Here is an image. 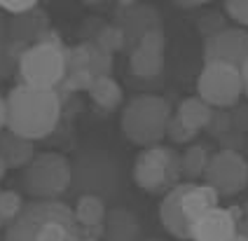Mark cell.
I'll use <instances>...</instances> for the list:
<instances>
[{"label":"cell","mask_w":248,"mask_h":241,"mask_svg":"<svg viewBox=\"0 0 248 241\" xmlns=\"http://www.w3.org/2000/svg\"><path fill=\"white\" fill-rule=\"evenodd\" d=\"M145 241H164V239H145Z\"/></svg>","instance_id":"45"},{"label":"cell","mask_w":248,"mask_h":241,"mask_svg":"<svg viewBox=\"0 0 248 241\" xmlns=\"http://www.w3.org/2000/svg\"><path fill=\"white\" fill-rule=\"evenodd\" d=\"M66 47H49V45H31L21 57L16 73L21 85L38 87V89H59L66 77Z\"/></svg>","instance_id":"7"},{"label":"cell","mask_w":248,"mask_h":241,"mask_svg":"<svg viewBox=\"0 0 248 241\" xmlns=\"http://www.w3.org/2000/svg\"><path fill=\"white\" fill-rule=\"evenodd\" d=\"M230 117H232V129H236V131H244V129L248 127V108L246 105H239L234 113H230Z\"/></svg>","instance_id":"34"},{"label":"cell","mask_w":248,"mask_h":241,"mask_svg":"<svg viewBox=\"0 0 248 241\" xmlns=\"http://www.w3.org/2000/svg\"><path fill=\"white\" fill-rule=\"evenodd\" d=\"M206 129L213 134V136H218V138H220L222 134L232 131V117H230V113H227V110H213L211 122H208Z\"/></svg>","instance_id":"32"},{"label":"cell","mask_w":248,"mask_h":241,"mask_svg":"<svg viewBox=\"0 0 248 241\" xmlns=\"http://www.w3.org/2000/svg\"><path fill=\"white\" fill-rule=\"evenodd\" d=\"M40 2L38 0H0V12L10 16H21V15H28L33 10H38Z\"/></svg>","instance_id":"31"},{"label":"cell","mask_w":248,"mask_h":241,"mask_svg":"<svg viewBox=\"0 0 248 241\" xmlns=\"http://www.w3.org/2000/svg\"><path fill=\"white\" fill-rule=\"evenodd\" d=\"M227 209H213L192 225V241H232L239 234Z\"/></svg>","instance_id":"14"},{"label":"cell","mask_w":248,"mask_h":241,"mask_svg":"<svg viewBox=\"0 0 248 241\" xmlns=\"http://www.w3.org/2000/svg\"><path fill=\"white\" fill-rule=\"evenodd\" d=\"M225 12H227V16H232L236 24L248 26V0H227Z\"/></svg>","instance_id":"33"},{"label":"cell","mask_w":248,"mask_h":241,"mask_svg":"<svg viewBox=\"0 0 248 241\" xmlns=\"http://www.w3.org/2000/svg\"><path fill=\"white\" fill-rule=\"evenodd\" d=\"M94 75L92 71H75V73H66V77H63V82L59 85L61 91H66V94H73V91H89L92 85H94Z\"/></svg>","instance_id":"26"},{"label":"cell","mask_w":248,"mask_h":241,"mask_svg":"<svg viewBox=\"0 0 248 241\" xmlns=\"http://www.w3.org/2000/svg\"><path fill=\"white\" fill-rule=\"evenodd\" d=\"M187 187H190V183L183 181V183L176 185L171 192H166L164 199H162V204H159V220H162L164 229L171 237L183 239V241L192 239V227H190V223H187L185 215H183V197H185Z\"/></svg>","instance_id":"13"},{"label":"cell","mask_w":248,"mask_h":241,"mask_svg":"<svg viewBox=\"0 0 248 241\" xmlns=\"http://www.w3.org/2000/svg\"><path fill=\"white\" fill-rule=\"evenodd\" d=\"M10 33H7V19L0 12V82L10 75L12 71V61H10Z\"/></svg>","instance_id":"30"},{"label":"cell","mask_w":248,"mask_h":241,"mask_svg":"<svg viewBox=\"0 0 248 241\" xmlns=\"http://www.w3.org/2000/svg\"><path fill=\"white\" fill-rule=\"evenodd\" d=\"M82 241H98V239H87V237H82Z\"/></svg>","instance_id":"44"},{"label":"cell","mask_w":248,"mask_h":241,"mask_svg":"<svg viewBox=\"0 0 248 241\" xmlns=\"http://www.w3.org/2000/svg\"><path fill=\"white\" fill-rule=\"evenodd\" d=\"M24 197L16 190H2L0 192V218L2 223H12L19 218V213L24 211Z\"/></svg>","instance_id":"25"},{"label":"cell","mask_w":248,"mask_h":241,"mask_svg":"<svg viewBox=\"0 0 248 241\" xmlns=\"http://www.w3.org/2000/svg\"><path fill=\"white\" fill-rule=\"evenodd\" d=\"M73 183V164L59 152L35 155L21 173V185L33 201H59Z\"/></svg>","instance_id":"4"},{"label":"cell","mask_w":248,"mask_h":241,"mask_svg":"<svg viewBox=\"0 0 248 241\" xmlns=\"http://www.w3.org/2000/svg\"><path fill=\"white\" fill-rule=\"evenodd\" d=\"M103 225H106L103 241H138V234H140L138 218L124 206L110 209Z\"/></svg>","instance_id":"17"},{"label":"cell","mask_w":248,"mask_h":241,"mask_svg":"<svg viewBox=\"0 0 248 241\" xmlns=\"http://www.w3.org/2000/svg\"><path fill=\"white\" fill-rule=\"evenodd\" d=\"M208 155L206 145H190L183 155H180V171H183V178L187 183H197L199 178H204L208 166Z\"/></svg>","instance_id":"22"},{"label":"cell","mask_w":248,"mask_h":241,"mask_svg":"<svg viewBox=\"0 0 248 241\" xmlns=\"http://www.w3.org/2000/svg\"><path fill=\"white\" fill-rule=\"evenodd\" d=\"M206 185L222 197H234L248 185V162L239 150H218L208 159Z\"/></svg>","instance_id":"9"},{"label":"cell","mask_w":248,"mask_h":241,"mask_svg":"<svg viewBox=\"0 0 248 241\" xmlns=\"http://www.w3.org/2000/svg\"><path fill=\"white\" fill-rule=\"evenodd\" d=\"M218 204H220V195L211 185L190 183L185 197H183V215H185V220L192 227L202 215H206L208 211L218 209Z\"/></svg>","instance_id":"15"},{"label":"cell","mask_w":248,"mask_h":241,"mask_svg":"<svg viewBox=\"0 0 248 241\" xmlns=\"http://www.w3.org/2000/svg\"><path fill=\"white\" fill-rule=\"evenodd\" d=\"M92 43H96L103 52H108V54H115V52H124V33L120 26H115V24H106L103 29L96 33V38L92 40Z\"/></svg>","instance_id":"24"},{"label":"cell","mask_w":248,"mask_h":241,"mask_svg":"<svg viewBox=\"0 0 248 241\" xmlns=\"http://www.w3.org/2000/svg\"><path fill=\"white\" fill-rule=\"evenodd\" d=\"M227 213H230V218L234 220L236 225H241V223H244V209H241V204H232V206H227Z\"/></svg>","instance_id":"36"},{"label":"cell","mask_w":248,"mask_h":241,"mask_svg":"<svg viewBox=\"0 0 248 241\" xmlns=\"http://www.w3.org/2000/svg\"><path fill=\"white\" fill-rule=\"evenodd\" d=\"M89 96H92V101L96 103L98 108L115 110L122 103L124 91H122V87H120V82L110 75V77H96L92 89H89Z\"/></svg>","instance_id":"21"},{"label":"cell","mask_w":248,"mask_h":241,"mask_svg":"<svg viewBox=\"0 0 248 241\" xmlns=\"http://www.w3.org/2000/svg\"><path fill=\"white\" fill-rule=\"evenodd\" d=\"M236 229H239V234H241L244 239H248V220H244V223H241V225L236 227Z\"/></svg>","instance_id":"40"},{"label":"cell","mask_w":248,"mask_h":241,"mask_svg":"<svg viewBox=\"0 0 248 241\" xmlns=\"http://www.w3.org/2000/svg\"><path fill=\"white\" fill-rule=\"evenodd\" d=\"M197 91L199 99L206 101L211 108H232L244 94L241 71L220 61L204 63L197 80Z\"/></svg>","instance_id":"8"},{"label":"cell","mask_w":248,"mask_h":241,"mask_svg":"<svg viewBox=\"0 0 248 241\" xmlns=\"http://www.w3.org/2000/svg\"><path fill=\"white\" fill-rule=\"evenodd\" d=\"M241 82H244V94L248 96V61L241 66Z\"/></svg>","instance_id":"39"},{"label":"cell","mask_w":248,"mask_h":241,"mask_svg":"<svg viewBox=\"0 0 248 241\" xmlns=\"http://www.w3.org/2000/svg\"><path fill=\"white\" fill-rule=\"evenodd\" d=\"M176 115L180 117V122H183L185 127L194 129V131H202V129L208 127L211 115H213V108L208 105L206 101L199 99V96H190V99L180 101Z\"/></svg>","instance_id":"19"},{"label":"cell","mask_w":248,"mask_h":241,"mask_svg":"<svg viewBox=\"0 0 248 241\" xmlns=\"http://www.w3.org/2000/svg\"><path fill=\"white\" fill-rule=\"evenodd\" d=\"M241 209H244V220H248V201L241 204Z\"/></svg>","instance_id":"42"},{"label":"cell","mask_w":248,"mask_h":241,"mask_svg":"<svg viewBox=\"0 0 248 241\" xmlns=\"http://www.w3.org/2000/svg\"><path fill=\"white\" fill-rule=\"evenodd\" d=\"M164 49H166V38L164 29L150 30L138 47L129 54V68L136 77L143 80H152L164 71Z\"/></svg>","instance_id":"12"},{"label":"cell","mask_w":248,"mask_h":241,"mask_svg":"<svg viewBox=\"0 0 248 241\" xmlns=\"http://www.w3.org/2000/svg\"><path fill=\"white\" fill-rule=\"evenodd\" d=\"M0 157L5 159V164L10 169H26L35 157L33 141H26V138L5 129L0 134Z\"/></svg>","instance_id":"18"},{"label":"cell","mask_w":248,"mask_h":241,"mask_svg":"<svg viewBox=\"0 0 248 241\" xmlns=\"http://www.w3.org/2000/svg\"><path fill=\"white\" fill-rule=\"evenodd\" d=\"M227 16L218 12V10H208L206 15L199 16V21H197V29L199 33L204 35V38H211V35H216V33H220V30L227 29V21H225Z\"/></svg>","instance_id":"28"},{"label":"cell","mask_w":248,"mask_h":241,"mask_svg":"<svg viewBox=\"0 0 248 241\" xmlns=\"http://www.w3.org/2000/svg\"><path fill=\"white\" fill-rule=\"evenodd\" d=\"M204 5H206L204 0H176V7H180V10H199Z\"/></svg>","instance_id":"37"},{"label":"cell","mask_w":248,"mask_h":241,"mask_svg":"<svg viewBox=\"0 0 248 241\" xmlns=\"http://www.w3.org/2000/svg\"><path fill=\"white\" fill-rule=\"evenodd\" d=\"M63 59H66V73L89 71V49L84 43L75 45V47H66Z\"/></svg>","instance_id":"27"},{"label":"cell","mask_w":248,"mask_h":241,"mask_svg":"<svg viewBox=\"0 0 248 241\" xmlns=\"http://www.w3.org/2000/svg\"><path fill=\"white\" fill-rule=\"evenodd\" d=\"M47 29H49V19H47V12H42L40 7L28 12V15L10 16L7 19L10 40H16V43L35 45V40L40 38V33Z\"/></svg>","instance_id":"16"},{"label":"cell","mask_w":248,"mask_h":241,"mask_svg":"<svg viewBox=\"0 0 248 241\" xmlns=\"http://www.w3.org/2000/svg\"><path fill=\"white\" fill-rule=\"evenodd\" d=\"M73 213H75V220L80 223V227H92V225H101L106 223V201L101 197H94V195H82L78 197L75 206H73Z\"/></svg>","instance_id":"20"},{"label":"cell","mask_w":248,"mask_h":241,"mask_svg":"<svg viewBox=\"0 0 248 241\" xmlns=\"http://www.w3.org/2000/svg\"><path fill=\"white\" fill-rule=\"evenodd\" d=\"M232 241H248V239H244L241 234H236V237H234V239H232Z\"/></svg>","instance_id":"43"},{"label":"cell","mask_w":248,"mask_h":241,"mask_svg":"<svg viewBox=\"0 0 248 241\" xmlns=\"http://www.w3.org/2000/svg\"><path fill=\"white\" fill-rule=\"evenodd\" d=\"M204 61H220L230 63L241 71V66L248 61V30L227 26L225 30L216 33L204 40Z\"/></svg>","instance_id":"11"},{"label":"cell","mask_w":248,"mask_h":241,"mask_svg":"<svg viewBox=\"0 0 248 241\" xmlns=\"http://www.w3.org/2000/svg\"><path fill=\"white\" fill-rule=\"evenodd\" d=\"M7 131L26 141L47 138L61 120V94L56 89L16 85L7 94Z\"/></svg>","instance_id":"1"},{"label":"cell","mask_w":248,"mask_h":241,"mask_svg":"<svg viewBox=\"0 0 248 241\" xmlns=\"http://www.w3.org/2000/svg\"><path fill=\"white\" fill-rule=\"evenodd\" d=\"M5 127H7V103L0 96V134L5 131Z\"/></svg>","instance_id":"38"},{"label":"cell","mask_w":248,"mask_h":241,"mask_svg":"<svg viewBox=\"0 0 248 241\" xmlns=\"http://www.w3.org/2000/svg\"><path fill=\"white\" fill-rule=\"evenodd\" d=\"M73 164V183L70 187L82 197V195H94L106 199L115 197L117 187H120V171L117 164L112 162L110 155L106 152H82Z\"/></svg>","instance_id":"6"},{"label":"cell","mask_w":248,"mask_h":241,"mask_svg":"<svg viewBox=\"0 0 248 241\" xmlns=\"http://www.w3.org/2000/svg\"><path fill=\"white\" fill-rule=\"evenodd\" d=\"M82 237H87V239H98V241H103V237H106V225L101 223V225L82 227Z\"/></svg>","instance_id":"35"},{"label":"cell","mask_w":248,"mask_h":241,"mask_svg":"<svg viewBox=\"0 0 248 241\" xmlns=\"http://www.w3.org/2000/svg\"><path fill=\"white\" fill-rule=\"evenodd\" d=\"M87 45V49H89V71L94 77H110L112 73V54L108 52H103L96 43H92V40H82Z\"/></svg>","instance_id":"23"},{"label":"cell","mask_w":248,"mask_h":241,"mask_svg":"<svg viewBox=\"0 0 248 241\" xmlns=\"http://www.w3.org/2000/svg\"><path fill=\"white\" fill-rule=\"evenodd\" d=\"M115 26H120L124 33V52H134L138 43L150 33V30L162 29V15L157 7L145 5V2H134V0H122L117 2V15H115Z\"/></svg>","instance_id":"10"},{"label":"cell","mask_w":248,"mask_h":241,"mask_svg":"<svg viewBox=\"0 0 248 241\" xmlns=\"http://www.w3.org/2000/svg\"><path fill=\"white\" fill-rule=\"evenodd\" d=\"M0 192H2V190H0Z\"/></svg>","instance_id":"47"},{"label":"cell","mask_w":248,"mask_h":241,"mask_svg":"<svg viewBox=\"0 0 248 241\" xmlns=\"http://www.w3.org/2000/svg\"><path fill=\"white\" fill-rule=\"evenodd\" d=\"M134 181L140 190L162 195L171 192L176 185L183 183L180 155L169 145H152L143 148L134 159Z\"/></svg>","instance_id":"5"},{"label":"cell","mask_w":248,"mask_h":241,"mask_svg":"<svg viewBox=\"0 0 248 241\" xmlns=\"http://www.w3.org/2000/svg\"><path fill=\"white\" fill-rule=\"evenodd\" d=\"M0 227H2V218H0Z\"/></svg>","instance_id":"46"},{"label":"cell","mask_w":248,"mask_h":241,"mask_svg":"<svg viewBox=\"0 0 248 241\" xmlns=\"http://www.w3.org/2000/svg\"><path fill=\"white\" fill-rule=\"evenodd\" d=\"M171 105L164 96L140 94L131 99L122 110V134L140 148L159 145L166 136V127L171 120Z\"/></svg>","instance_id":"3"},{"label":"cell","mask_w":248,"mask_h":241,"mask_svg":"<svg viewBox=\"0 0 248 241\" xmlns=\"http://www.w3.org/2000/svg\"><path fill=\"white\" fill-rule=\"evenodd\" d=\"M7 169H10V166H7V164H5V159L0 157V181L5 178V173H7Z\"/></svg>","instance_id":"41"},{"label":"cell","mask_w":248,"mask_h":241,"mask_svg":"<svg viewBox=\"0 0 248 241\" xmlns=\"http://www.w3.org/2000/svg\"><path fill=\"white\" fill-rule=\"evenodd\" d=\"M5 241H82V227L63 201H28L7 225Z\"/></svg>","instance_id":"2"},{"label":"cell","mask_w":248,"mask_h":241,"mask_svg":"<svg viewBox=\"0 0 248 241\" xmlns=\"http://www.w3.org/2000/svg\"><path fill=\"white\" fill-rule=\"evenodd\" d=\"M197 134H199V131H194V129H190V127H185V124L180 122V117L176 113L171 115V120H169V127H166V138H169L171 143H176V145L192 143Z\"/></svg>","instance_id":"29"}]
</instances>
